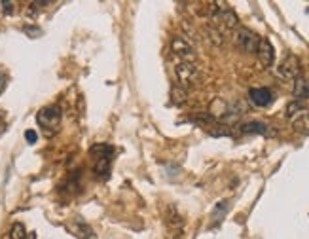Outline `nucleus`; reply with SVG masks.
Here are the masks:
<instances>
[{
	"label": "nucleus",
	"mask_w": 309,
	"mask_h": 239,
	"mask_svg": "<svg viewBox=\"0 0 309 239\" xmlns=\"http://www.w3.org/2000/svg\"><path fill=\"white\" fill-rule=\"evenodd\" d=\"M91 154L97 156V162H95V173L99 177H108L110 173V165H112V154L114 148L108 144H95L91 148Z\"/></svg>",
	"instance_id": "nucleus-1"
},
{
	"label": "nucleus",
	"mask_w": 309,
	"mask_h": 239,
	"mask_svg": "<svg viewBox=\"0 0 309 239\" xmlns=\"http://www.w3.org/2000/svg\"><path fill=\"white\" fill-rule=\"evenodd\" d=\"M175 74H177L180 86H194L199 80V67L196 63H188V61H182L175 67Z\"/></svg>",
	"instance_id": "nucleus-2"
},
{
	"label": "nucleus",
	"mask_w": 309,
	"mask_h": 239,
	"mask_svg": "<svg viewBox=\"0 0 309 239\" xmlns=\"http://www.w3.org/2000/svg\"><path fill=\"white\" fill-rule=\"evenodd\" d=\"M171 49H173V53H175L177 57L182 59V61L194 63V59H196V49H194V46H192L184 36H175V38L171 40Z\"/></svg>",
	"instance_id": "nucleus-3"
},
{
	"label": "nucleus",
	"mask_w": 309,
	"mask_h": 239,
	"mask_svg": "<svg viewBox=\"0 0 309 239\" xmlns=\"http://www.w3.org/2000/svg\"><path fill=\"white\" fill-rule=\"evenodd\" d=\"M235 42H237V46L247 51V53H256V49H258V34L253 32L251 29H239L237 30V36H235Z\"/></svg>",
	"instance_id": "nucleus-4"
},
{
	"label": "nucleus",
	"mask_w": 309,
	"mask_h": 239,
	"mask_svg": "<svg viewBox=\"0 0 309 239\" xmlns=\"http://www.w3.org/2000/svg\"><path fill=\"white\" fill-rule=\"evenodd\" d=\"M36 122L44 129H55L59 122H61V110L57 108V106H46V108H42L36 116Z\"/></svg>",
	"instance_id": "nucleus-5"
},
{
	"label": "nucleus",
	"mask_w": 309,
	"mask_h": 239,
	"mask_svg": "<svg viewBox=\"0 0 309 239\" xmlns=\"http://www.w3.org/2000/svg\"><path fill=\"white\" fill-rule=\"evenodd\" d=\"M300 72H302V65H300V59L296 57V55H287L281 61V65H279V74L283 78H287V80L300 78Z\"/></svg>",
	"instance_id": "nucleus-6"
},
{
	"label": "nucleus",
	"mask_w": 309,
	"mask_h": 239,
	"mask_svg": "<svg viewBox=\"0 0 309 239\" xmlns=\"http://www.w3.org/2000/svg\"><path fill=\"white\" fill-rule=\"evenodd\" d=\"M211 13L215 15V19L218 23H222L226 29H235L239 25V19L235 15V11L232 8H216V4L211 6Z\"/></svg>",
	"instance_id": "nucleus-7"
},
{
	"label": "nucleus",
	"mask_w": 309,
	"mask_h": 239,
	"mask_svg": "<svg viewBox=\"0 0 309 239\" xmlns=\"http://www.w3.org/2000/svg\"><path fill=\"white\" fill-rule=\"evenodd\" d=\"M256 55H258V61L262 63V67H272L273 61H275V49H273V44L268 38H260L258 42V49H256Z\"/></svg>",
	"instance_id": "nucleus-8"
},
{
	"label": "nucleus",
	"mask_w": 309,
	"mask_h": 239,
	"mask_svg": "<svg viewBox=\"0 0 309 239\" xmlns=\"http://www.w3.org/2000/svg\"><path fill=\"white\" fill-rule=\"evenodd\" d=\"M249 97H251V101H253L256 106H270L273 101L272 91H270L268 87H253V89L249 91Z\"/></svg>",
	"instance_id": "nucleus-9"
},
{
	"label": "nucleus",
	"mask_w": 309,
	"mask_h": 239,
	"mask_svg": "<svg viewBox=\"0 0 309 239\" xmlns=\"http://www.w3.org/2000/svg\"><path fill=\"white\" fill-rule=\"evenodd\" d=\"M292 127L294 131L300 135H309V110H304L292 120Z\"/></svg>",
	"instance_id": "nucleus-10"
},
{
	"label": "nucleus",
	"mask_w": 309,
	"mask_h": 239,
	"mask_svg": "<svg viewBox=\"0 0 309 239\" xmlns=\"http://www.w3.org/2000/svg\"><path fill=\"white\" fill-rule=\"evenodd\" d=\"M292 93L296 97V101H306V99H309V84L304 78H296V80H294V89H292Z\"/></svg>",
	"instance_id": "nucleus-11"
},
{
	"label": "nucleus",
	"mask_w": 309,
	"mask_h": 239,
	"mask_svg": "<svg viewBox=\"0 0 309 239\" xmlns=\"http://www.w3.org/2000/svg\"><path fill=\"white\" fill-rule=\"evenodd\" d=\"M186 101H188L186 87H182V86H173L171 87V103H173V105L182 106V105H186Z\"/></svg>",
	"instance_id": "nucleus-12"
},
{
	"label": "nucleus",
	"mask_w": 309,
	"mask_h": 239,
	"mask_svg": "<svg viewBox=\"0 0 309 239\" xmlns=\"http://www.w3.org/2000/svg\"><path fill=\"white\" fill-rule=\"evenodd\" d=\"M243 133H258V135H268V125L262 122H249L241 127Z\"/></svg>",
	"instance_id": "nucleus-13"
},
{
	"label": "nucleus",
	"mask_w": 309,
	"mask_h": 239,
	"mask_svg": "<svg viewBox=\"0 0 309 239\" xmlns=\"http://www.w3.org/2000/svg\"><path fill=\"white\" fill-rule=\"evenodd\" d=\"M306 110V103L304 101H291L289 105H287V118H296V116L300 114V112H304Z\"/></svg>",
	"instance_id": "nucleus-14"
},
{
	"label": "nucleus",
	"mask_w": 309,
	"mask_h": 239,
	"mask_svg": "<svg viewBox=\"0 0 309 239\" xmlns=\"http://www.w3.org/2000/svg\"><path fill=\"white\" fill-rule=\"evenodd\" d=\"M9 239H27V230H25V224L21 222H15L11 230H9Z\"/></svg>",
	"instance_id": "nucleus-15"
},
{
	"label": "nucleus",
	"mask_w": 309,
	"mask_h": 239,
	"mask_svg": "<svg viewBox=\"0 0 309 239\" xmlns=\"http://www.w3.org/2000/svg\"><path fill=\"white\" fill-rule=\"evenodd\" d=\"M226 211H228V201H220V203L216 205L215 213H213V220H215V222H220V219L224 217Z\"/></svg>",
	"instance_id": "nucleus-16"
},
{
	"label": "nucleus",
	"mask_w": 309,
	"mask_h": 239,
	"mask_svg": "<svg viewBox=\"0 0 309 239\" xmlns=\"http://www.w3.org/2000/svg\"><path fill=\"white\" fill-rule=\"evenodd\" d=\"M169 222H171L173 226H175V224H177V226H180V224H182V219H180V215H178V211L175 209L173 205L169 207Z\"/></svg>",
	"instance_id": "nucleus-17"
},
{
	"label": "nucleus",
	"mask_w": 309,
	"mask_h": 239,
	"mask_svg": "<svg viewBox=\"0 0 309 239\" xmlns=\"http://www.w3.org/2000/svg\"><path fill=\"white\" fill-rule=\"evenodd\" d=\"M209 34H211V42H215L216 46H220V44L224 42V40H222V34L216 29H209Z\"/></svg>",
	"instance_id": "nucleus-18"
},
{
	"label": "nucleus",
	"mask_w": 309,
	"mask_h": 239,
	"mask_svg": "<svg viewBox=\"0 0 309 239\" xmlns=\"http://www.w3.org/2000/svg\"><path fill=\"white\" fill-rule=\"evenodd\" d=\"M25 32H27L30 38H36V36H42V29H38V27H25Z\"/></svg>",
	"instance_id": "nucleus-19"
},
{
	"label": "nucleus",
	"mask_w": 309,
	"mask_h": 239,
	"mask_svg": "<svg viewBox=\"0 0 309 239\" xmlns=\"http://www.w3.org/2000/svg\"><path fill=\"white\" fill-rule=\"evenodd\" d=\"M25 139H27L28 144H34L36 143V139H38L36 131H34V129H27V131H25Z\"/></svg>",
	"instance_id": "nucleus-20"
},
{
	"label": "nucleus",
	"mask_w": 309,
	"mask_h": 239,
	"mask_svg": "<svg viewBox=\"0 0 309 239\" xmlns=\"http://www.w3.org/2000/svg\"><path fill=\"white\" fill-rule=\"evenodd\" d=\"M2 8H4L6 13H11L13 11V2H2Z\"/></svg>",
	"instance_id": "nucleus-21"
},
{
	"label": "nucleus",
	"mask_w": 309,
	"mask_h": 239,
	"mask_svg": "<svg viewBox=\"0 0 309 239\" xmlns=\"http://www.w3.org/2000/svg\"><path fill=\"white\" fill-rule=\"evenodd\" d=\"M4 87H6V78H4V76H2V74H0V93L4 91Z\"/></svg>",
	"instance_id": "nucleus-22"
},
{
	"label": "nucleus",
	"mask_w": 309,
	"mask_h": 239,
	"mask_svg": "<svg viewBox=\"0 0 309 239\" xmlns=\"http://www.w3.org/2000/svg\"><path fill=\"white\" fill-rule=\"evenodd\" d=\"M27 239H36V234H30V236H27Z\"/></svg>",
	"instance_id": "nucleus-23"
}]
</instances>
